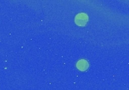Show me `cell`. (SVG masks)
I'll use <instances>...</instances> for the list:
<instances>
[{
  "label": "cell",
  "instance_id": "6da1fadb",
  "mask_svg": "<svg viewBox=\"0 0 129 90\" xmlns=\"http://www.w3.org/2000/svg\"><path fill=\"white\" fill-rule=\"evenodd\" d=\"M88 17L85 13H79L75 17V23L79 26H84L88 23Z\"/></svg>",
  "mask_w": 129,
  "mask_h": 90
},
{
  "label": "cell",
  "instance_id": "7a4b0ae2",
  "mask_svg": "<svg viewBox=\"0 0 129 90\" xmlns=\"http://www.w3.org/2000/svg\"><path fill=\"white\" fill-rule=\"evenodd\" d=\"M76 67L79 71H86L89 68V63L85 59H79L76 62Z\"/></svg>",
  "mask_w": 129,
  "mask_h": 90
}]
</instances>
